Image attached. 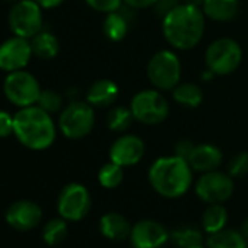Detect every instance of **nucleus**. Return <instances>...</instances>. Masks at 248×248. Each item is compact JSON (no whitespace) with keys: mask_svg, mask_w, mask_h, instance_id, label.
<instances>
[{"mask_svg":"<svg viewBox=\"0 0 248 248\" xmlns=\"http://www.w3.org/2000/svg\"><path fill=\"white\" fill-rule=\"evenodd\" d=\"M95 126V111L88 101H73L60 114L59 127L67 139L78 140L88 136Z\"/></svg>","mask_w":248,"mask_h":248,"instance_id":"6","label":"nucleus"},{"mask_svg":"<svg viewBox=\"0 0 248 248\" xmlns=\"http://www.w3.org/2000/svg\"><path fill=\"white\" fill-rule=\"evenodd\" d=\"M124 168L114 164L112 161L104 164L101 167V170L98 171V181L99 184L104 187V188H108V190H112V188H117L121 183H123V178H124Z\"/></svg>","mask_w":248,"mask_h":248,"instance_id":"28","label":"nucleus"},{"mask_svg":"<svg viewBox=\"0 0 248 248\" xmlns=\"http://www.w3.org/2000/svg\"><path fill=\"white\" fill-rule=\"evenodd\" d=\"M207 248H247L248 242L242 238L239 231L223 228L219 232L210 233L206 241Z\"/></svg>","mask_w":248,"mask_h":248,"instance_id":"23","label":"nucleus"},{"mask_svg":"<svg viewBox=\"0 0 248 248\" xmlns=\"http://www.w3.org/2000/svg\"><path fill=\"white\" fill-rule=\"evenodd\" d=\"M228 174L232 178H241L248 174V152H238L228 164Z\"/></svg>","mask_w":248,"mask_h":248,"instance_id":"30","label":"nucleus"},{"mask_svg":"<svg viewBox=\"0 0 248 248\" xmlns=\"http://www.w3.org/2000/svg\"><path fill=\"white\" fill-rule=\"evenodd\" d=\"M99 231L105 238L111 241H124L130 238L132 225L124 215L117 212H109L101 217Z\"/></svg>","mask_w":248,"mask_h":248,"instance_id":"17","label":"nucleus"},{"mask_svg":"<svg viewBox=\"0 0 248 248\" xmlns=\"http://www.w3.org/2000/svg\"><path fill=\"white\" fill-rule=\"evenodd\" d=\"M135 121L130 107L126 105H115L108 111L107 115V126L111 132L124 133Z\"/></svg>","mask_w":248,"mask_h":248,"instance_id":"25","label":"nucleus"},{"mask_svg":"<svg viewBox=\"0 0 248 248\" xmlns=\"http://www.w3.org/2000/svg\"><path fill=\"white\" fill-rule=\"evenodd\" d=\"M37 105L40 108H43L44 111H47L48 114H53V112H57V111L62 109L63 98H62V95L59 92H56L53 89H44L40 93Z\"/></svg>","mask_w":248,"mask_h":248,"instance_id":"29","label":"nucleus"},{"mask_svg":"<svg viewBox=\"0 0 248 248\" xmlns=\"http://www.w3.org/2000/svg\"><path fill=\"white\" fill-rule=\"evenodd\" d=\"M247 248H248V247H247Z\"/></svg>","mask_w":248,"mask_h":248,"instance_id":"41","label":"nucleus"},{"mask_svg":"<svg viewBox=\"0 0 248 248\" xmlns=\"http://www.w3.org/2000/svg\"><path fill=\"white\" fill-rule=\"evenodd\" d=\"M85 2L89 8L101 14L117 12L123 6V0H85Z\"/></svg>","mask_w":248,"mask_h":248,"instance_id":"31","label":"nucleus"},{"mask_svg":"<svg viewBox=\"0 0 248 248\" xmlns=\"http://www.w3.org/2000/svg\"><path fill=\"white\" fill-rule=\"evenodd\" d=\"M3 92L12 104L25 108L37 105L41 88L35 76L22 69L8 73L3 82Z\"/></svg>","mask_w":248,"mask_h":248,"instance_id":"8","label":"nucleus"},{"mask_svg":"<svg viewBox=\"0 0 248 248\" xmlns=\"http://www.w3.org/2000/svg\"><path fill=\"white\" fill-rule=\"evenodd\" d=\"M170 238L180 248H191L196 245H202L203 233L199 228L188 225V226H183V228H178L177 231H174L170 235Z\"/></svg>","mask_w":248,"mask_h":248,"instance_id":"27","label":"nucleus"},{"mask_svg":"<svg viewBox=\"0 0 248 248\" xmlns=\"http://www.w3.org/2000/svg\"><path fill=\"white\" fill-rule=\"evenodd\" d=\"M148 180L159 196L178 199L188 191L193 183V170L184 158L177 155L162 156L151 165Z\"/></svg>","mask_w":248,"mask_h":248,"instance_id":"3","label":"nucleus"},{"mask_svg":"<svg viewBox=\"0 0 248 248\" xmlns=\"http://www.w3.org/2000/svg\"><path fill=\"white\" fill-rule=\"evenodd\" d=\"M172 98L177 104L187 107V108H196L203 101V91L202 88L194 82H180L172 89Z\"/></svg>","mask_w":248,"mask_h":248,"instance_id":"22","label":"nucleus"},{"mask_svg":"<svg viewBox=\"0 0 248 248\" xmlns=\"http://www.w3.org/2000/svg\"><path fill=\"white\" fill-rule=\"evenodd\" d=\"M191 248H207V247H203V245H196V247H191Z\"/></svg>","mask_w":248,"mask_h":248,"instance_id":"39","label":"nucleus"},{"mask_svg":"<svg viewBox=\"0 0 248 248\" xmlns=\"http://www.w3.org/2000/svg\"><path fill=\"white\" fill-rule=\"evenodd\" d=\"M43 219L41 207L31 200L15 202L6 212V222L16 231H31Z\"/></svg>","mask_w":248,"mask_h":248,"instance_id":"15","label":"nucleus"},{"mask_svg":"<svg viewBox=\"0 0 248 248\" xmlns=\"http://www.w3.org/2000/svg\"><path fill=\"white\" fill-rule=\"evenodd\" d=\"M233 178L217 170L202 174L194 187L197 197L207 204H223L233 194Z\"/></svg>","mask_w":248,"mask_h":248,"instance_id":"10","label":"nucleus"},{"mask_svg":"<svg viewBox=\"0 0 248 248\" xmlns=\"http://www.w3.org/2000/svg\"><path fill=\"white\" fill-rule=\"evenodd\" d=\"M194 146L196 145L191 140H187V139L180 140V142H177V145L174 148V155H177L180 158H184V159H188V156L193 152Z\"/></svg>","mask_w":248,"mask_h":248,"instance_id":"34","label":"nucleus"},{"mask_svg":"<svg viewBox=\"0 0 248 248\" xmlns=\"http://www.w3.org/2000/svg\"><path fill=\"white\" fill-rule=\"evenodd\" d=\"M181 3H183V0H156L152 9L159 18H165L170 12H172Z\"/></svg>","mask_w":248,"mask_h":248,"instance_id":"32","label":"nucleus"},{"mask_svg":"<svg viewBox=\"0 0 248 248\" xmlns=\"http://www.w3.org/2000/svg\"><path fill=\"white\" fill-rule=\"evenodd\" d=\"M145 155V142L136 135H121L109 148V161L126 168L142 161Z\"/></svg>","mask_w":248,"mask_h":248,"instance_id":"13","label":"nucleus"},{"mask_svg":"<svg viewBox=\"0 0 248 248\" xmlns=\"http://www.w3.org/2000/svg\"><path fill=\"white\" fill-rule=\"evenodd\" d=\"M91 194L88 188L79 183H70L59 194L57 210L59 215L69 220L78 222L82 220L91 210Z\"/></svg>","mask_w":248,"mask_h":248,"instance_id":"11","label":"nucleus"},{"mask_svg":"<svg viewBox=\"0 0 248 248\" xmlns=\"http://www.w3.org/2000/svg\"><path fill=\"white\" fill-rule=\"evenodd\" d=\"M35 2L44 9H53V8H57L59 5H62L63 0H35Z\"/></svg>","mask_w":248,"mask_h":248,"instance_id":"36","label":"nucleus"},{"mask_svg":"<svg viewBox=\"0 0 248 248\" xmlns=\"http://www.w3.org/2000/svg\"><path fill=\"white\" fill-rule=\"evenodd\" d=\"M14 135L25 148L44 151L56 140V124L38 105L25 107L14 115Z\"/></svg>","mask_w":248,"mask_h":248,"instance_id":"2","label":"nucleus"},{"mask_svg":"<svg viewBox=\"0 0 248 248\" xmlns=\"http://www.w3.org/2000/svg\"><path fill=\"white\" fill-rule=\"evenodd\" d=\"M32 47L27 38L12 37L0 46V69L5 72L22 70L31 60Z\"/></svg>","mask_w":248,"mask_h":248,"instance_id":"12","label":"nucleus"},{"mask_svg":"<svg viewBox=\"0 0 248 248\" xmlns=\"http://www.w3.org/2000/svg\"><path fill=\"white\" fill-rule=\"evenodd\" d=\"M202 11L212 21L229 22L239 12V0H204Z\"/></svg>","mask_w":248,"mask_h":248,"instance_id":"19","label":"nucleus"},{"mask_svg":"<svg viewBox=\"0 0 248 248\" xmlns=\"http://www.w3.org/2000/svg\"><path fill=\"white\" fill-rule=\"evenodd\" d=\"M239 232H241V235H242V238L248 242V217L241 223V226H239V229H238Z\"/></svg>","mask_w":248,"mask_h":248,"instance_id":"37","label":"nucleus"},{"mask_svg":"<svg viewBox=\"0 0 248 248\" xmlns=\"http://www.w3.org/2000/svg\"><path fill=\"white\" fill-rule=\"evenodd\" d=\"M6 2H18V0H6Z\"/></svg>","mask_w":248,"mask_h":248,"instance_id":"40","label":"nucleus"},{"mask_svg":"<svg viewBox=\"0 0 248 248\" xmlns=\"http://www.w3.org/2000/svg\"><path fill=\"white\" fill-rule=\"evenodd\" d=\"M66 236H67V220L63 219L62 216L48 220L43 229V238L46 244L51 247L62 244Z\"/></svg>","mask_w":248,"mask_h":248,"instance_id":"26","label":"nucleus"},{"mask_svg":"<svg viewBox=\"0 0 248 248\" xmlns=\"http://www.w3.org/2000/svg\"><path fill=\"white\" fill-rule=\"evenodd\" d=\"M148 79L159 91H172L181 79V62L171 50L155 53L148 63Z\"/></svg>","mask_w":248,"mask_h":248,"instance_id":"7","label":"nucleus"},{"mask_svg":"<svg viewBox=\"0 0 248 248\" xmlns=\"http://www.w3.org/2000/svg\"><path fill=\"white\" fill-rule=\"evenodd\" d=\"M9 27L14 35L32 38L43 30L41 6L35 0H19L9 12Z\"/></svg>","mask_w":248,"mask_h":248,"instance_id":"9","label":"nucleus"},{"mask_svg":"<svg viewBox=\"0 0 248 248\" xmlns=\"http://www.w3.org/2000/svg\"><path fill=\"white\" fill-rule=\"evenodd\" d=\"M130 241L133 248H161L170 241V233L162 223L143 219L132 226Z\"/></svg>","mask_w":248,"mask_h":248,"instance_id":"14","label":"nucleus"},{"mask_svg":"<svg viewBox=\"0 0 248 248\" xmlns=\"http://www.w3.org/2000/svg\"><path fill=\"white\" fill-rule=\"evenodd\" d=\"M156 0H123V3L132 9H146L152 8Z\"/></svg>","mask_w":248,"mask_h":248,"instance_id":"35","label":"nucleus"},{"mask_svg":"<svg viewBox=\"0 0 248 248\" xmlns=\"http://www.w3.org/2000/svg\"><path fill=\"white\" fill-rule=\"evenodd\" d=\"M226 222H228V212H226V209L223 207L222 203L209 204L206 207V210L203 212L202 228L209 235L215 233V232H219L223 228H226Z\"/></svg>","mask_w":248,"mask_h":248,"instance_id":"24","label":"nucleus"},{"mask_svg":"<svg viewBox=\"0 0 248 248\" xmlns=\"http://www.w3.org/2000/svg\"><path fill=\"white\" fill-rule=\"evenodd\" d=\"M11 135H14V117L6 111H0V138Z\"/></svg>","mask_w":248,"mask_h":248,"instance_id":"33","label":"nucleus"},{"mask_svg":"<svg viewBox=\"0 0 248 248\" xmlns=\"http://www.w3.org/2000/svg\"><path fill=\"white\" fill-rule=\"evenodd\" d=\"M183 3L191 5V6H196V8H200V9H202V6H203V3H204V0H183Z\"/></svg>","mask_w":248,"mask_h":248,"instance_id":"38","label":"nucleus"},{"mask_svg":"<svg viewBox=\"0 0 248 248\" xmlns=\"http://www.w3.org/2000/svg\"><path fill=\"white\" fill-rule=\"evenodd\" d=\"M129 18L121 12V8L117 12L107 14L104 19V34L109 41L118 43L123 41L129 34Z\"/></svg>","mask_w":248,"mask_h":248,"instance_id":"20","label":"nucleus"},{"mask_svg":"<svg viewBox=\"0 0 248 248\" xmlns=\"http://www.w3.org/2000/svg\"><path fill=\"white\" fill-rule=\"evenodd\" d=\"M32 54L43 60H51L59 54L60 44L54 34L47 31H40L35 37L31 38Z\"/></svg>","mask_w":248,"mask_h":248,"instance_id":"21","label":"nucleus"},{"mask_svg":"<svg viewBox=\"0 0 248 248\" xmlns=\"http://www.w3.org/2000/svg\"><path fill=\"white\" fill-rule=\"evenodd\" d=\"M222 159L223 155L217 146L212 143H200L194 146L187 161L193 171L204 174L217 170L222 164Z\"/></svg>","mask_w":248,"mask_h":248,"instance_id":"16","label":"nucleus"},{"mask_svg":"<svg viewBox=\"0 0 248 248\" xmlns=\"http://www.w3.org/2000/svg\"><path fill=\"white\" fill-rule=\"evenodd\" d=\"M204 62L207 70H210L213 75H231L242 62V48L235 40L229 37L217 38L207 47L204 53Z\"/></svg>","mask_w":248,"mask_h":248,"instance_id":"4","label":"nucleus"},{"mask_svg":"<svg viewBox=\"0 0 248 248\" xmlns=\"http://www.w3.org/2000/svg\"><path fill=\"white\" fill-rule=\"evenodd\" d=\"M206 16L200 8L181 3L162 18L165 41L177 50H191L203 38Z\"/></svg>","mask_w":248,"mask_h":248,"instance_id":"1","label":"nucleus"},{"mask_svg":"<svg viewBox=\"0 0 248 248\" xmlns=\"http://www.w3.org/2000/svg\"><path fill=\"white\" fill-rule=\"evenodd\" d=\"M130 109L136 121L156 126L168 118L170 104L159 89H143L132 98Z\"/></svg>","mask_w":248,"mask_h":248,"instance_id":"5","label":"nucleus"},{"mask_svg":"<svg viewBox=\"0 0 248 248\" xmlns=\"http://www.w3.org/2000/svg\"><path fill=\"white\" fill-rule=\"evenodd\" d=\"M118 86L114 80L109 79H99L91 85L86 93V101L93 108H105L114 105L118 98Z\"/></svg>","mask_w":248,"mask_h":248,"instance_id":"18","label":"nucleus"}]
</instances>
